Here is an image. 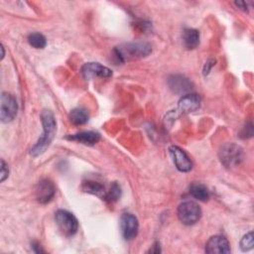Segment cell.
<instances>
[{"label":"cell","mask_w":254,"mask_h":254,"mask_svg":"<svg viewBox=\"0 0 254 254\" xmlns=\"http://www.w3.org/2000/svg\"><path fill=\"white\" fill-rule=\"evenodd\" d=\"M41 121L43 125V133L37 143L31 149V155L37 157L42 155L51 145L57 129V122L54 113L49 109H44L41 113Z\"/></svg>","instance_id":"obj_1"},{"label":"cell","mask_w":254,"mask_h":254,"mask_svg":"<svg viewBox=\"0 0 254 254\" xmlns=\"http://www.w3.org/2000/svg\"><path fill=\"white\" fill-rule=\"evenodd\" d=\"M115 57L118 61L124 62L126 59H137L144 58L151 54L152 47L146 42H133L122 45L114 50Z\"/></svg>","instance_id":"obj_2"},{"label":"cell","mask_w":254,"mask_h":254,"mask_svg":"<svg viewBox=\"0 0 254 254\" xmlns=\"http://www.w3.org/2000/svg\"><path fill=\"white\" fill-rule=\"evenodd\" d=\"M218 155L221 164L226 168L236 167L244 159L243 149L234 143H226L222 145L219 149Z\"/></svg>","instance_id":"obj_3"},{"label":"cell","mask_w":254,"mask_h":254,"mask_svg":"<svg viewBox=\"0 0 254 254\" xmlns=\"http://www.w3.org/2000/svg\"><path fill=\"white\" fill-rule=\"evenodd\" d=\"M56 223L61 232L65 236H72L78 229V221L76 217L65 209H59L55 213Z\"/></svg>","instance_id":"obj_4"},{"label":"cell","mask_w":254,"mask_h":254,"mask_svg":"<svg viewBox=\"0 0 254 254\" xmlns=\"http://www.w3.org/2000/svg\"><path fill=\"white\" fill-rule=\"evenodd\" d=\"M177 214L182 223L186 225H192L200 219L201 209L197 203L187 200L179 205Z\"/></svg>","instance_id":"obj_5"},{"label":"cell","mask_w":254,"mask_h":254,"mask_svg":"<svg viewBox=\"0 0 254 254\" xmlns=\"http://www.w3.org/2000/svg\"><path fill=\"white\" fill-rule=\"evenodd\" d=\"M18 111V103L14 95L8 92H2L0 99V119L3 123L12 121Z\"/></svg>","instance_id":"obj_6"},{"label":"cell","mask_w":254,"mask_h":254,"mask_svg":"<svg viewBox=\"0 0 254 254\" xmlns=\"http://www.w3.org/2000/svg\"><path fill=\"white\" fill-rule=\"evenodd\" d=\"M121 232L125 240H132L138 234V219L132 213H123L120 218Z\"/></svg>","instance_id":"obj_7"},{"label":"cell","mask_w":254,"mask_h":254,"mask_svg":"<svg viewBox=\"0 0 254 254\" xmlns=\"http://www.w3.org/2000/svg\"><path fill=\"white\" fill-rule=\"evenodd\" d=\"M169 152L173 158V161L175 163L176 168L183 173H187L190 172L192 168V163L190 161V159L189 158V156L186 154V152L181 149L178 146H170L169 148Z\"/></svg>","instance_id":"obj_8"},{"label":"cell","mask_w":254,"mask_h":254,"mask_svg":"<svg viewBox=\"0 0 254 254\" xmlns=\"http://www.w3.org/2000/svg\"><path fill=\"white\" fill-rule=\"evenodd\" d=\"M81 73L85 78L102 77L108 78L112 76V70L99 63H86L81 66Z\"/></svg>","instance_id":"obj_9"},{"label":"cell","mask_w":254,"mask_h":254,"mask_svg":"<svg viewBox=\"0 0 254 254\" xmlns=\"http://www.w3.org/2000/svg\"><path fill=\"white\" fill-rule=\"evenodd\" d=\"M230 251L228 240L221 235L211 236L205 244V252L209 254H227Z\"/></svg>","instance_id":"obj_10"},{"label":"cell","mask_w":254,"mask_h":254,"mask_svg":"<svg viewBox=\"0 0 254 254\" xmlns=\"http://www.w3.org/2000/svg\"><path fill=\"white\" fill-rule=\"evenodd\" d=\"M56 193V189L54 184L50 180H42L40 181L35 190L36 198L40 203H47L51 201Z\"/></svg>","instance_id":"obj_11"},{"label":"cell","mask_w":254,"mask_h":254,"mask_svg":"<svg viewBox=\"0 0 254 254\" xmlns=\"http://www.w3.org/2000/svg\"><path fill=\"white\" fill-rule=\"evenodd\" d=\"M168 84L171 90L178 94L190 92L192 89V83L189 78L181 74H173L168 78Z\"/></svg>","instance_id":"obj_12"},{"label":"cell","mask_w":254,"mask_h":254,"mask_svg":"<svg viewBox=\"0 0 254 254\" xmlns=\"http://www.w3.org/2000/svg\"><path fill=\"white\" fill-rule=\"evenodd\" d=\"M200 106V97L194 93H188L182 96L178 102L177 111L180 113H190Z\"/></svg>","instance_id":"obj_13"},{"label":"cell","mask_w":254,"mask_h":254,"mask_svg":"<svg viewBox=\"0 0 254 254\" xmlns=\"http://www.w3.org/2000/svg\"><path fill=\"white\" fill-rule=\"evenodd\" d=\"M68 140L76 141L84 145H94L100 140V134L95 131H82L66 137Z\"/></svg>","instance_id":"obj_14"},{"label":"cell","mask_w":254,"mask_h":254,"mask_svg":"<svg viewBox=\"0 0 254 254\" xmlns=\"http://www.w3.org/2000/svg\"><path fill=\"white\" fill-rule=\"evenodd\" d=\"M184 46L188 50H193L199 45V33L195 29H185L183 32Z\"/></svg>","instance_id":"obj_15"},{"label":"cell","mask_w":254,"mask_h":254,"mask_svg":"<svg viewBox=\"0 0 254 254\" xmlns=\"http://www.w3.org/2000/svg\"><path fill=\"white\" fill-rule=\"evenodd\" d=\"M190 193L200 201H206L209 198V192L206 187L198 183H194L190 186Z\"/></svg>","instance_id":"obj_16"},{"label":"cell","mask_w":254,"mask_h":254,"mask_svg":"<svg viewBox=\"0 0 254 254\" xmlns=\"http://www.w3.org/2000/svg\"><path fill=\"white\" fill-rule=\"evenodd\" d=\"M81 189L83 190V191L88 192V193H92V194H96V195H103L105 196L106 192L104 190V187L94 181H86L83 182Z\"/></svg>","instance_id":"obj_17"},{"label":"cell","mask_w":254,"mask_h":254,"mask_svg":"<svg viewBox=\"0 0 254 254\" xmlns=\"http://www.w3.org/2000/svg\"><path fill=\"white\" fill-rule=\"evenodd\" d=\"M69 119L75 125H83L88 121V113L83 108H74L69 112Z\"/></svg>","instance_id":"obj_18"},{"label":"cell","mask_w":254,"mask_h":254,"mask_svg":"<svg viewBox=\"0 0 254 254\" xmlns=\"http://www.w3.org/2000/svg\"><path fill=\"white\" fill-rule=\"evenodd\" d=\"M29 44L35 49H44L47 45V40L45 36L41 33H32L28 37Z\"/></svg>","instance_id":"obj_19"},{"label":"cell","mask_w":254,"mask_h":254,"mask_svg":"<svg viewBox=\"0 0 254 254\" xmlns=\"http://www.w3.org/2000/svg\"><path fill=\"white\" fill-rule=\"evenodd\" d=\"M120 195H121L120 187H119L116 183H114V184L111 186L110 190H109L108 192H106L104 198L107 199L108 201H111V202H112V201L117 200V199L120 197Z\"/></svg>","instance_id":"obj_20"},{"label":"cell","mask_w":254,"mask_h":254,"mask_svg":"<svg viewBox=\"0 0 254 254\" xmlns=\"http://www.w3.org/2000/svg\"><path fill=\"white\" fill-rule=\"evenodd\" d=\"M240 248L242 251H249L253 248V232L250 231L245 234L240 241Z\"/></svg>","instance_id":"obj_21"},{"label":"cell","mask_w":254,"mask_h":254,"mask_svg":"<svg viewBox=\"0 0 254 254\" xmlns=\"http://www.w3.org/2000/svg\"><path fill=\"white\" fill-rule=\"evenodd\" d=\"M0 169H1V179H0V181H1V183H2V182H4V181L8 178V176H9V168H8V165L5 163V161H4L3 159H1V167H0Z\"/></svg>","instance_id":"obj_22"},{"label":"cell","mask_w":254,"mask_h":254,"mask_svg":"<svg viewBox=\"0 0 254 254\" xmlns=\"http://www.w3.org/2000/svg\"><path fill=\"white\" fill-rule=\"evenodd\" d=\"M214 64H215V60H213V59H208L205 62L204 65H203V68H202L203 75H207L209 73V71H210L211 67L214 65Z\"/></svg>","instance_id":"obj_23"},{"label":"cell","mask_w":254,"mask_h":254,"mask_svg":"<svg viewBox=\"0 0 254 254\" xmlns=\"http://www.w3.org/2000/svg\"><path fill=\"white\" fill-rule=\"evenodd\" d=\"M234 4H235L239 9H241L242 11H244V12H247V11H248V5H247L246 2H244V1H236V2H234Z\"/></svg>","instance_id":"obj_24"},{"label":"cell","mask_w":254,"mask_h":254,"mask_svg":"<svg viewBox=\"0 0 254 254\" xmlns=\"http://www.w3.org/2000/svg\"><path fill=\"white\" fill-rule=\"evenodd\" d=\"M148 252L149 253H160L161 252V248H160L159 242H155Z\"/></svg>","instance_id":"obj_25"},{"label":"cell","mask_w":254,"mask_h":254,"mask_svg":"<svg viewBox=\"0 0 254 254\" xmlns=\"http://www.w3.org/2000/svg\"><path fill=\"white\" fill-rule=\"evenodd\" d=\"M32 248H33V250H34L36 253H44V252H45V251L42 249L41 245H40L39 243H37V242H33V243H32Z\"/></svg>","instance_id":"obj_26"},{"label":"cell","mask_w":254,"mask_h":254,"mask_svg":"<svg viewBox=\"0 0 254 254\" xmlns=\"http://www.w3.org/2000/svg\"><path fill=\"white\" fill-rule=\"evenodd\" d=\"M1 51H2V55H1V60H3V58H4V47H3V45H1Z\"/></svg>","instance_id":"obj_27"}]
</instances>
